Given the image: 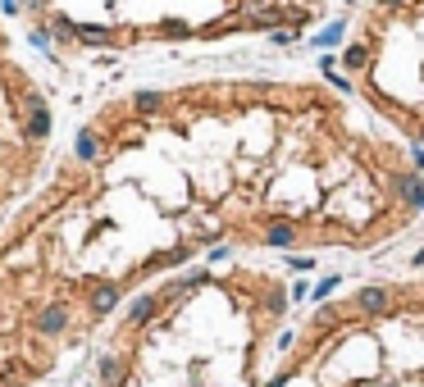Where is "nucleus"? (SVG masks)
Listing matches in <instances>:
<instances>
[{"instance_id": "obj_4", "label": "nucleus", "mask_w": 424, "mask_h": 387, "mask_svg": "<svg viewBox=\"0 0 424 387\" xmlns=\"http://www.w3.org/2000/svg\"><path fill=\"white\" fill-rule=\"evenodd\" d=\"M110 310L55 274L23 237L0 224V387H37L78 351Z\"/></svg>"}, {"instance_id": "obj_3", "label": "nucleus", "mask_w": 424, "mask_h": 387, "mask_svg": "<svg viewBox=\"0 0 424 387\" xmlns=\"http://www.w3.org/2000/svg\"><path fill=\"white\" fill-rule=\"evenodd\" d=\"M27 32L55 55H119L228 37H297L320 18L315 0H18Z\"/></svg>"}, {"instance_id": "obj_1", "label": "nucleus", "mask_w": 424, "mask_h": 387, "mask_svg": "<svg viewBox=\"0 0 424 387\" xmlns=\"http://www.w3.org/2000/svg\"><path fill=\"white\" fill-rule=\"evenodd\" d=\"M424 164L315 77H192L105 101L51 173V224L119 301L215 250L324 255L397 241Z\"/></svg>"}, {"instance_id": "obj_5", "label": "nucleus", "mask_w": 424, "mask_h": 387, "mask_svg": "<svg viewBox=\"0 0 424 387\" xmlns=\"http://www.w3.org/2000/svg\"><path fill=\"white\" fill-rule=\"evenodd\" d=\"M338 64L356 101L424 155V0H370Z\"/></svg>"}, {"instance_id": "obj_6", "label": "nucleus", "mask_w": 424, "mask_h": 387, "mask_svg": "<svg viewBox=\"0 0 424 387\" xmlns=\"http://www.w3.org/2000/svg\"><path fill=\"white\" fill-rule=\"evenodd\" d=\"M55 114L0 18V210L27 201L51 164Z\"/></svg>"}, {"instance_id": "obj_2", "label": "nucleus", "mask_w": 424, "mask_h": 387, "mask_svg": "<svg viewBox=\"0 0 424 387\" xmlns=\"http://www.w3.org/2000/svg\"><path fill=\"white\" fill-rule=\"evenodd\" d=\"M297 296L278 260L215 250L110 319L96 387H424V265Z\"/></svg>"}]
</instances>
